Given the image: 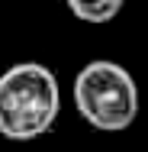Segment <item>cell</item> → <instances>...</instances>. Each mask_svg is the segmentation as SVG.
<instances>
[{
	"mask_svg": "<svg viewBox=\"0 0 148 152\" xmlns=\"http://www.w3.org/2000/svg\"><path fill=\"white\" fill-rule=\"evenodd\" d=\"M61 110V88L52 68L19 61L0 75V136L29 142L45 136Z\"/></svg>",
	"mask_w": 148,
	"mask_h": 152,
	"instance_id": "6da1fadb",
	"label": "cell"
},
{
	"mask_svg": "<svg viewBox=\"0 0 148 152\" xmlns=\"http://www.w3.org/2000/svg\"><path fill=\"white\" fill-rule=\"evenodd\" d=\"M74 107L100 133L129 129L139 113V88L116 61H90L74 78Z\"/></svg>",
	"mask_w": 148,
	"mask_h": 152,
	"instance_id": "7a4b0ae2",
	"label": "cell"
},
{
	"mask_svg": "<svg viewBox=\"0 0 148 152\" xmlns=\"http://www.w3.org/2000/svg\"><path fill=\"white\" fill-rule=\"evenodd\" d=\"M64 3H68V10H71L77 20L97 26V23H110L119 10H122L126 0H64Z\"/></svg>",
	"mask_w": 148,
	"mask_h": 152,
	"instance_id": "3957f363",
	"label": "cell"
}]
</instances>
